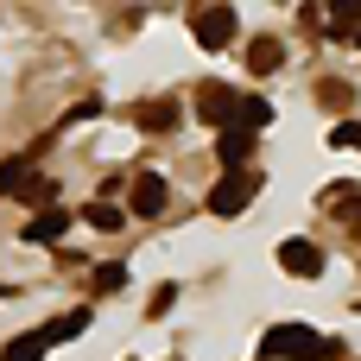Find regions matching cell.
Listing matches in <instances>:
<instances>
[{
  "label": "cell",
  "instance_id": "obj_9",
  "mask_svg": "<svg viewBox=\"0 0 361 361\" xmlns=\"http://www.w3.org/2000/svg\"><path fill=\"white\" fill-rule=\"evenodd\" d=\"M63 228H70V209H63V203H51V209H38V216L25 222V241H57Z\"/></svg>",
  "mask_w": 361,
  "mask_h": 361
},
{
  "label": "cell",
  "instance_id": "obj_4",
  "mask_svg": "<svg viewBox=\"0 0 361 361\" xmlns=\"http://www.w3.org/2000/svg\"><path fill=\"white\" fill-rule=\"evenodd\" d=\"M235 108H241V89H228V82H203V89H197V114H203V121L235 127Z\"/></svg>",
  "mask_w": 361,
  "mask_h": 361
},
{
  "label": "cell",
  "instance_id": "obj_18",
  "mask_svg": "<svg viewBox=\"0 0 361 361\" xmlns=\"http://www.w3.org/2000/svg\"><path fill=\"white\" fill-rule=\"evenodd\" d=\"M171 305H178V286H159V292H152V305H146V311H152V317H165V311H171Z\"/></svg>",
  "mask_w": 361,
  "mask_h": 361
},
{
  "label": "cell",
  "instance_id": "obj_13",
  "mask_svg": "<svg viewBox=\"0 0 361 361\" xmlns=\"http://www.w3.org/2000/svg\"><path fill=\"white\" fill-rule=\"evenodd\" d=\"M82 330H89V311H63V317H51V324H44V336H51V343L82 336Z\"/></svg>",
  "mask_w": 361,
  "mask_h": 361
},
{
  "label": "cell",
  "instance_id": "obj_8",
  "mask_svg": "<svg viewBox=\"0 0 361 361\" xmlns=\"http://www.w3.org/2000/svg\"><path fill=\"white\" fill-rule=\"evenodd\" d=\"M127 114H133L140 133H165V127H178V102H133Z\"/></svg>",
  "mask_w": 361,
  "mask_h": 361
},
{
  "label": "cell",
  "instance_id": "obj_16",
  "mask_svg": "<svg viewBox=\"0 0 361 361\" xmlns=\"http://www.w3.org/2000/svg\"><path fill=\"white\" fill-rule=\"evenodd\" d=\"M349 95H355V89H349L343 76H324V82H317V102H324V108H349Z\"/></svg>",
  "mask_w": 361,
  "mask_h": 361
},
{
  "label": "cell",
  "instance_id": "obj_20",
  "mask_svg": "<svg viewBox=\"0 0 361 361\" xmlns=\"http://www.w3.org/2000/svg\"><path fill=\"white\" fill-rule=\"evenodd\" d=\"M330 25H336V32H349V25H361V0H355V6H343V13H336Z\"/></svg>",
  "mask_w": 361,
  "mask_h": 361
},
{
  "label": "cell",
  "instance_id": "obj_2",
  "mask_svg": "<svg viewBox=\"0 0 361 361\" xmlns=\"http://www.w3.org/2000/svg\"><path fill=\"white\" fill-rule=\"evenodd\" d=\"M190 32H197L203 51H228V44L241 38V19H235V6H197Z\"/></svg>",
  "mask_w": 361,
  "mask_h": 361
},
{
  "label": "cell",
  "instance_id": "obj_11",
  "mask_svg": "<svg viewBox=\"0 0 361 361\" xmlns=\"http://www.w3.org/2000/svg\"><path fill=\"white\" fill-rule=\"evenodd\" d=\"M267 121H273V102H267V95H247V89H241V108H235V127H241V133H260Z\"/></svg>",
  "mask_w": 361,
  "mask_h": 361
},
{
  "label": "cell",
  "instance_id": "obj_14",
  "mask_svg": "<svg viewBox=\"0 0 361 361\" xmlns=\"http://www.w3.org/2000/svg\"><path fill=\"white\" fill-rule=\"evenodd\" d=\"M25 178H32V152H13V159L0 165V197H6V190H19Z\"/></svg>",
  "mask_w": 361,
  "mask_h": 361
},
{
  "label": "cell",
  "instance_id": "obj_10",
  "mask_svg": "<svg viewBox=\"0 0 361 361\" xmlns=\"http://www.w3.org/2000/svg\"><path fill=\"white\" fill-rule=\"evenodd\" d=\"M279 63H286V44H279V38H254V44H247V70H254V76H273Z\"/></svg>",
  "mask_w": 361,
  "mask_h": 361
},
{
  "label": "cell",
  "instance_id": "obj_12",
  "mask_svg": "<svg viewBox=\"0 0 361 361\" xmlns=\"http://www.w3.org/2000/svg\"><path fill=\"white\" fill-rule=\"evenodd\" d=\"M44 349H51V336H44V330H32V336H13V343H6V355H0V361H38Z\"/></svg>",
  "mask_w": 361,
  "mask_h": 361
},
{
  "label": "cell",
  "instance_id": "obj_17",
  "mask_svg": "<svg viewBox=\"0 0 361 361\" xmlns=\"http://www.w3.org/2000/svg\"><path fill=\"white\" fill-rule=\"evenodd\" d=\"M121 286H127V267H121V260H114V267H102V273H95V292H121Z\"/></svg>",
  "mask_w": 361,
  "mask_h": 361
},
{
  "label": "cell",
  "instance_id": "obj_3",
  "mask_svg": "<svg viewBox=\"0 0 361 361\" xmlns=\"http://www.w3.org/2000/svg\"><path fill=\"white\" fill-rule=\"evenodd\" d=\"M254 190H260V171H222V184L209 190V209L216 216H241L254 203Z\"/></svg>",
  "mask_w": 361,
  "mask_h": 361
},
{
  "label": "cell",
  "instance_id": "obj_19",
  "mask_svg": "<svg viewBox=\"0 0 361 361\" xmlns=\"http://www.w3.org/2000/svg\"><path fill=\"white\" fill-rule=\"evenodd\" d=\"M330 146H361V127H355V121H343V127L330 133Z\"/></svg>",
  "mask_w": 361,
  "mask_h": 361
},
{
  "label": "cell",
  "instance_id": "obj_6",
  "mask_svg": "<svg viewBox=\"0 0 361 361\" xmlns=\"http://www.w3.org/2000/svg\"><path fill=\"white\" fill-rule=\"evenodd\" d=\"M279 267L292 279H317L324 273V254H317V241H279Z\"/></svg>",
  "mask_w": 361,
  "mask_h": 361
},
{
  "label": "cell",
  "instance_id": "obj_1",
  "mask_svg": "<svg viewBox=\"0 0 361 361\" xmlns=\"http://www.w3.org/2000/svg\"><path fill=\"white\" fill-rule=\"evenodd\" d=\"M260 355L267 361H343L349 343L343 336H317L311 324H273L260 336Z\"/></svg>",
  "mask_w": 361,
  "mask_h": 361
},
{
  "label": "cell",
  "instance_id": "obj_5",
  "mask_svg": "<svg viewBox=\"0 0 361 361\" xmlns=\"http://www.w3.org/2000/svg\"><path fill=\"white\" fill-rule=\"evenodd\" d=\"M165 203H171V184H165L159 171H140V178H133V216L152 222V216H165Z\"/></svg>",
  "mask_w": 361,
  "mask_h": 361
},
{
  "label": "cell",
  "instance_id": "obj_7",
  "mask_svg": "<svg viewBox=\"0 0 361 361\" xmlns=\"http://www.w3.org/2000/svg\"><path fill=\"white\" fill-rule=\"evenodd\" d=\"M247 152H254V133H241V127H222V133H216L222 171H247Z\"/></svg>",
  "mask_w": 361,
  "mask_h": 361
},
{
  "label": "cell",
  "instance_id": "obj_15",
  "mask_svg": "<svg viewBox=\"0 0 361 361\" xmlns=\"http://www.w3.org/2000/svg\"><path fill=\"white\" fill-rule=\"evenodd\" d=\"M82 222H89V228H102V235H114V228H121L127 216H121L114 203H89V209H82Z\"/></svg>",
  "mask_w": 361,
  "mask_h": 361
}]
</instances>
